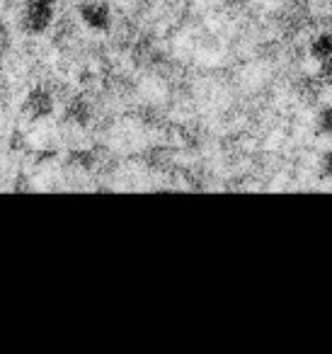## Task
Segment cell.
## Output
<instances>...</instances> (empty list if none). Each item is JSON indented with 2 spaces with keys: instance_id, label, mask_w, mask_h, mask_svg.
Wrapping results in <instances>:
<instances>
[{
  "instance_id": "obj_1",
  "label": "cell",
  "mask_w": 332,
  "mask_h": 354,
  "mask_svg": "<svg viewBox=\"0 0 332 354\" xmlns=\"http://www.w3.org/2000/svg\"><path fill=\"white\" fill-rule=\"evenodd\" d=\"M54 20V3L51 0H30L25 10V30L32 35H42Z\"/></svg>"
},
{
  "instance_id": "obj_2",
  "label": "cell",
  "mask_w": 332,
  "mask_h": 354,
  "mask_svg": "<svg viewBox=\"0 0 332 354\" xmlns=\"http://www.w3.org/2000/svg\"><path fill=\"white\" fill-rule=\"evenodd\" d=\"M80 17H83V22L90 27V30H98V32L109 30V22H112L109 8L104 6V3H83Z\"/></svg>"
},
{
  "instance_id": "obj_3",
  "label": "cell",
  "mask_w": 332,
  "mask_h": 354,
  "mask_svg": "<svg viewBox=\"0 0 332 354\" xmlns=\"http://www.w3.org/2000/svg\"><path fill=\"white\" fill-rule=\"evenodd\" d=\"M25 109L32 114L35 119H42V117H49L51 109H54V97H51L49 90L44 88H35L30 95H27V104Z\"/></svg>"
},
{
  "instance_id": "obj_4",
  "label": "cell",
  "mask_w": 332,
  "mask_h": 354,
  "mask_svg": "<svg viewBox=\"0 0 332 354\" xmlns=\"http://www.w3.org/2000/svg\"><path fill=\"white\" fill-rule=\"evenodd\" d=\"M311 56L320 64V61L330 59L332 56V30L320 32L317 37H313L311 41Z\"/></svg>"
},
{
  "instance_id": "obj_5",
  "label": "cell",
  "mask_w": 332,
  "mask_h": 354,
  "mask_svg": "<svg viewBox=\"0 0 332 354\" xmlns=\"http://www.w3.org/2000/svg\"><path fill=\"white\" fill-rule=\"evenodd\" d=\"M315 131L320 136H332V104L317 109L315 114Z\"/></svg>"
},
{
  "instance_id": "obj_6",
  "label": "cell",
  "mask_w": 332,
  "mask_h": 354,
  "mask_svg": "<svg viewBox=\"0 0 332 354\" xmlns=\"http://www.w3.org/2000/svg\"><path fill=\"white\" fill-rule=\"evenodd\" d=\"M66 117H68L71 122H75V124H85V122H88V117H90L88 104H85L83 100H73V102L66 107Z\"/></svg>"
},
{
  "instance_id": "obj_7",
  "label": "cell",
  "mask_w": 332,
  "mask_h": 354,
  "mask_svg": "<svg viewBox=\"0 0 332 354\" xmlns=\"http://www.w3.org/2000/svg\"><path fill=\"white\" fill-rule=\"evenodd\" d=\"M320 172H322V177H330L332 180V148L320 156Z\"/></svg>"
},
{
  "instance_id": "obj_8",
  "label": "cell",
  "mask_w": 332,
  "mask_h": 354,
  "mask_svg": "<svg viewBox=\"0 0 332 354\" xmlns=\"http://www.w3.org/2000/svg\"><path fill=\"white\" fill-rule=\"evenodd\" d=\"M317 75H320L322 83H330L332 85V56L325 61H320V71H317Z\"/></svg>"
}]
</instances>
